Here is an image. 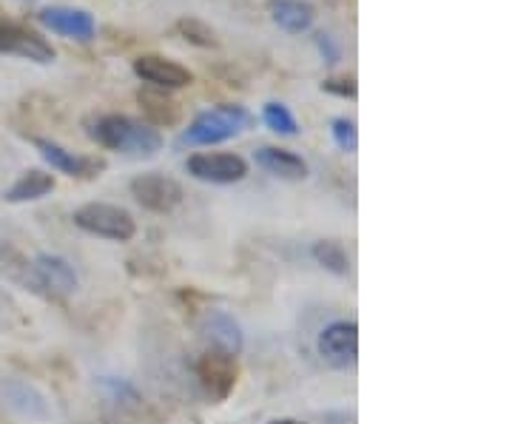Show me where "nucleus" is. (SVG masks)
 <instances>
[{
	"label": "nucleus",
	"mask_w": 512,
	"mask_h": 424,
	"mask_svg": "<svg viewBox=\"0 0 512 424\" xmlns=\"http://www.w3.org/2000/svg\"><path fill=\"white\" fill-rule=\"evenodd\" d=\"M89 137L109 151L128 154V157H154L163 148L160 129L148 126L143 120H134L126 114H103L92 120Z\"/></svg>",
	"instance_id": "obj_1"
},
{
	"label": "nucleus",
	"mask_w": 512,
	"mask_h": 424,
	"mask_svg": "<svg viewBox=\"0 0 512 424\" xmlns=\"http://www.w3.org/2000/svg\"><path fill=\"white\" fill-rule=\"evenodd\" d=\"M248 123H251V114L242 106L222 103L197 114L180 143L183 146H220L225 140H234L237 134H242L248 129Z\"/></svg>",
	"instance_id": "obj_2"
},
{
	"label": "nucleus",
	"mask_w": 512,
	"mask_h": 424,
	"mask_svg": "<svg viewBox=\"0 0 512 424\" xmlns=\"http://www.w3.org/2000/svg\"><path fill=\"white\" fill-rule=\"evenodd\" d=\"M74 225L92 237L111 242H128L137 234V222L126 208L111 203H86L74 211Z\"/></svg>",
	"instance_id": "obj_3"
},
{
	"label": "nucleus",
	"mask_w": 512,
	"mask_h": 424,
	"mask_svg": "<svg viewBox=\"0 0 512 424\" xmlns=\"http://www.w3.org/2000/svg\"><path fill=\"white\" fill-rule=\"evenodd\" d=\"M185 171L200 183L234 185L248 177V163L239 154H228V151H197L188 157Z\"/></svg>",
	"instance_id": "obj_4"
},
{
	"label": "nucleus",
	"mask_w": 512,
	"mask_h": 424,
	"mask_svg": "<svg viewBox=\"0 0 512 424\" xmlns=\"http://www.w3.org/2000/svg\"><path fill=\"white\" fill-rule=\"evenodd\" d=\"M316 348H319V356L328 362L330 368H353L359 362V325L353 319L330 322L328 328L319 333Z\"/></svg>",
	"instance_id": "obj_5"
},
{
	"label": "nucleus",
	"mask_w": 512,
	"mask_h": 424,
	"mask_svg": "<svg viewBox=\"0 0 512 424\" xmlns=\"http://www.w3.org/2000/svg\"><path fill=\"white\" fill-rule=\"evenodd\" d=\"M131 197L151 214H171L183 203V185L165 174H140L131 180Z\"/></svg>",
	"instance_id": "obj_6"
},
{
	"label": "nucleus",
	"mask_w": 512,
	"mask_h": 424,
	"mask_svg": "<svg viewBox=\"0 0 512 424\" xmlns=\"http://www.w3.org/2000/svg\"><path fill=\"white\" fill-rule=\"evenodd\" d=\"M0 55H18L35 60V63H52L55 49L40 32L0 15Z\"/></svg>",
	"instance_id": "obj_7"
},
{
	"label": "nucleus",
	"mask_w": 512,
	"mask_h": 424,
	"mask_svg": "<svg viewBox=\"0 0 512 424\" xmlns=\"http://www.w3.org/2000/svg\"><path fill=\"white\" fill-rule=\"evenodd\" d=\"M32 277H35V291L46 294L49 299H66L77 291V274L72 262L57 254H40L32 262Z\"/></svg>",
	"instance_id": "obj_8"
},
{
	"label": "nucleus",
	"mask_w": 512,
	"mask_h": 424,
	"mask_svg": "<svg viewBox=\"0 0 512 424\" xmlns=\"http://www.w3.org/2000/svg\"><path fill=\"white\" fill-rule=\"evenodd\" d=\"M32 143H35V148L40 151V157L55 168V171L66 174V177L94 180V177H100V171H106V160H100V157L74 154L69 148H63L60 143H55V140H43V137H35Z\"/></svg>",
	"instance_id": "obj_9"
},
{
	"label": "nucleus",
	"mask_w": 512,
	"mask_h": 424,
	"mask_svg": "<svg viewBox=\"0 0 512 424\" xmlns=\"http://www.w3.org/2000/svg\"><path fill=\"white\" fill-rule=\"evenodd\" d=\"M197 376H200L205 393L214 402H225L237 388V359L225 356V353L205 351L200 356V362H197Z\"/></svg>",
	"instance_id": "obj_10"
},
{
	"label": "nucleus",
	"mask_w": 512,
	"mask_h": 424,
	"mask_svg": "<svg viewBox=\"0 0 512 424\" xmlns=\"http://www.w3.org/2000/svg\"><path fill=\"white\" fill-rule=\"evenodd\" d=\"M134 74L148 83L151 89H163V92H171V89H185L194 83V74L188 72L185 66L174 63V60H165L160 55H143L137 57L131 63Z\"/></svg>",
	"instance_id": "obj_11"
},
{
	"label": "nucleus",
	"mask_w": 512,
	"mask_h": 424,
	"mask_svg": "<svg viewBox=\"0 0 512 424\" xmlns=\"http://www.w3.org/2000/svg\"><path fill=\"white\" fill-rule=\"evenodd\" d=\"M37 20L60 37H69L77 43H89L97 35V23H94L92 12L86 9H72V6H49L43 9Z\"/></svg>",
	"instance_id": "obj_12"
},
{
	"label": "nucleus",
	"mask_w": 512,
	"mask_h": 424,
	"mask_svg": "<svg viewBox=\"0 0 512 424\" xmlns=\"http://www.w3.org/2000/svg\"><path fill=\"white\" fill-rule=\"evenodd\" d=\"M202 339L208 345V351L225 353V356H234L237 359L242 353V345H245V336H242V328L239 322L231 314L225 311H211V314L202 319L200 325Z\"/></svg>",
	"instance_id": "obj_13"
},
{
	"label": "nucleus",
	"mask_w": 512,
	"mask_h": 424,
	"mask_svg": "<svg viewBox=\"0 0 512 424\" xmlns=\"http://www.w3.org/2000/svg\"><path fill=\"white\" fill-rule=\"evenodd\" d=\"M256 166L262 171H268L276 180H285V183H299L308 177V163L293 154L291 148H276V146H262L254 151Z\"/></svg>",
	"instance_id": "obj_14"
},
{
	"label": "nucleus",
	"mask_w": 512,
	"mask_h": 424,
	"mask_svg": "<svg viewBox=\"0 0 512 424\" xmlns=\"http://www.w3.org/2000/svg\"><path fill=\"white\" fill-rule=\"evenodd\" d=\"M49 191H55V177L49 171L29 168L12 183V188L3 191V200L6 203H35V200H43Z\"/></svg>",
	"instance_id": "obj_15"
},
{
	"label": "nucleus",
	"mask_w": 512,
	"mask_h": 424,
	"mask_svg": "<svg viewBox=\"0 0 512 424\" xmlns=\"http://www.w3.org/2000/svg\"><path fill=\"white\" fill-rule=\"evenodd\" d=\"M271 18L279 29H285L291 35H302L313 26L316 12L305 0H271Z\"/></svg>",
	"instance_id": "obj_16"
},
{
	"label": "nucleus",
	"mask_w": 512,
	"mask_h": 424,
	"mask_svg": "<svg viewBox=\"0 0 512 424\" xmlns=\"http://www.w3.org/2000/svg\"><path fill=\"white\" fill-rule=\"evenodd\" d=\"M137 100H140V106L146 111L148 126L165 129V126H177L180 123V103L171 100L163 89H151L148 86V89L137 94Z\"/></svg>",
	"instance_id": "obj_17"
},
{
	"label": "nucleus",
	"mask_w": 512,
	"mask_h": 424,
	"mask_svg": "<svg viewBox=\"0 0 512 424\" xmlns=\"http://www.w3.org/2000/svg\"><path fill=\"white\" fill-rule=\"evenodd\" d=\"M3 396L9 407H15L20 416H29V419H49V405H46V396L26 382H9L3 388Z\"/></svg>",
	"instance_id": "obj_18"
},
{
	"label": "nucleus",
	"mask_w": 512,
	"mask_h": 424,
	"mask_svg": "<svg viewBox=\"0 0 512 424\" xmlns=\"http://www.w3.org/2000/svg\"><path fill=\"white\" fill-rule=\"evenodd\" d=\"M311 257L316 259V265H322L325 271L336 274V277H348L350 274V254L342 242H336V240L313 242Z\"/></svg>",
	"instance_id": "obj_19"
},
{
	"label": "nucleus",
	"mask_w": 512,
	"mask_h": 424,
	"mask_svg": "<svg viewBox=\"0 0 512 424\" xmlns=\"http://www.w3.org/2000/svg\"><path fill=\"white\" fill-rule=\"evenodd\" d=\"M262 120H265L268 129L276 131V134H282V137H296V134H299V123H296L293 111L288 109L285 103H265Z\"/></svg>",
	"instance_id": "obj_20"
},
{
	"label": "nucleus",
	"mask_w": 512,
	"mask_h": 424,
	"mask_svg": "<svg viewBox=\"0 0 512 424\" xmlns=\"http://www.w3.org/2000/svg\"><path fill=\"white\" fill-rule=\"evenodd\" d=\"M177 32H180L183 40L194 43V46H200V49H214V46H217V35H214V29H211V26H205V23L197 18L177 20Z\"/></svg>",
	"instance_id": "obj_21"
},
{
	"label": "nucleus",
	"mask_w": 512,
	"mask_h": 424,
	"mask_svg": "<svg viewBox=\"0 0 512 424\" xmlns=\"http://www.w3.org/2000/svg\"><path fill=\"white\" fill-rule=\"evenodd\" d=\"M330 131H333V140H336V146L342 148V151H356L359 146V131H356V123L348 120V117H336L333 123H330Z\"/></svg>",
	"instance_id": "obj_22"
},
{
	"label": "nucleus",
	"mask_w": 512,
	"mask_h": 424,
	"mask_svg": "<svg viewBox=\"0 0 512 424\" xmlns=\"http://www.w3.org/2000/svg\"><path fill=\"white\" fill-rule=\"evenodd\" d=\"M322 92L336 94V97H345V100H356V80L353 77H328L325 83H322Z\"/></svg>",
	"instance_id": "obj_23"
},
{
	"label": "nucleus",
	"mask_w": 512,
	"mask_h": 424,
	"mask_svg": "<svg viewBox=\"0 0 512 424\" xmlns=\"http://www.w3.org/2000/svg\"><path fill=\"white\" fill-rule=\"evenodd\" d=\"M316 46L322 49V55L328 57V63H336V60H339V52H336V46H333L330 35H316Z\"/></svg>",
	"instance_id": "obj_24"
},
{
	"label": "nucleus",
	"mask_w": 512,
	"mask_h": 424,
	"mask_svg": "<svg viewBox=\"0 0 512 424\" xmlns=\"http://www.w3.org/2000/svg\"><path fill=\"white\" fill-rule=\"evenodd\" d=\"M271 424H305V422H299V419H276V422Z\"/></svg>",
	"instance_id": "obj_25"
}]
</instances>
